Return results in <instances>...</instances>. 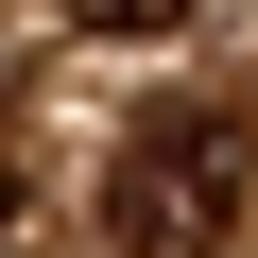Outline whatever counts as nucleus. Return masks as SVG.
<instances>
[{"label":"nucleus","mask_w":258,"mask_h":258,"mask_svg":"<svg viewBox=\"0 0 258 258\" xmlns=\"http://www.w3.org/2000/svg\"><path fill=\"white\" fill-rule=\"evenodd\" d=\"M241 189H258L241 120L224 103H155V120H120V155H103V241L120 258H224Z\"/></svg>","instance_id":"obj_1"},{"label":"nucleus","mask_w":258,"mask_h":258,"mask_svg":"<svg viewBox=\"0 0 258 258\" xmlns=\"http://www.w3.org/2000/svg\"><path fill=\"white\" fill-rule=\"evenodd\" d=\"M69 18H86V35H189L207 0H69Z\"/></svg>","instance_id":"obj_2"},{"label":"nucleus","mask_w":258,"mask_h":258,"mask_svg":"<svg viewBox=\"0 0 258 258\" xmlns=\"http://www.w3.org/2000/svg\"><path fill=\"white\" fill-rule=\"evenodd\" d=\"M0 241H18V189H0Z\"/></svg>","instance_id":"obj_3"}]
</instances>
